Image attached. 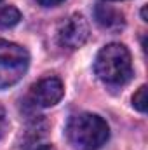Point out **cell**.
<instances>
[{
	"label": "cell",
	"instance_id": "6da1fadb",
	"mask_svg": "<svg viewBox=\"0 0 148 150\" xmlns=\"http://www.w3.org/2000/svg\"><path fill=\"white\" fill-rule=\"evenodd\" d=\"M66 136L70 143L78 150H98L101 149L108 136V124L94 113H80L68 120Z\"/></svg>",
	"mask_w": 148,
	"mask_h": 150
},
{
	"label": "cell",
	"instance_id": "7a4b0ae2",
	"mask_svg": "<svg viewBox=\"0 0 148 150\" xmlns=\"http://www.w3.org/2000/svg\"><path fill=\"white\" fill-rule=\"evenodd\" d=\"M94 72L99 80L110 86H122L132 75L131 54L122 44H108L105 45L94 61Z\"/></svg>",
	"mask_w": 148,
	"mask_h": 150
},
{
	"label": "cell",
	"instance_id": "3957f363",
	"mask_svg": "<svg viewBox=\"0 0 148 150\" xmlns=\"http://www.w3.org/2000/svg\"><path fill=\"white\" fill-rule=\"evenodd\" d=\"M28 51L18 44L0 38V89L14 86L28 70Z\"/></svg>",
	"mask_w": 148,
	"mask_h": 150
},
{
	"label": "cell",
	"instance_id": "277c9868",
	"mask_svg": "<svg viewBox=\"0 0 148 150\" xmlns=\"http://www.w3.org/2000/svg\"><path fill=\"white\" fill-rule=\"evenodd\" d=\"M89 23L82 14H72L70 18L63 19L58 26V40L63 47L68 49H77L84 45L89 38Z\"/></svg>",
	"mask_w": 148,
	"mask_h": 150
},
{
	"label": "cell",
	"instance_id": "5b68a950",
	"mask_svg": "<svg viewBox=\"0 0 148 150\" xmlns=\"http://www.w3.org/2000/svg\"><path fill=\"white\" fill-rule=\"evenodd\" d=\"M65 94L63 82L56 77H47L32 86L30 98L38 107H54Z\"/></svg>",
	"mask_w": 148,
	"mask_h": 150
},
{
	"label": "cell",
	"instance_id": "8992f818",
	"mask_svg": "<svg viewBox=\"0 0 148 150\" xmlns=\"http://www.w3.org/2000/svg\"><path fill=\"white\" fill-rule=\"evenodd\" d=\"M94 18L98 21L99 26L103 28H108V30H115V28H120L124 25V16L115 11L110 5H105V4H98L96 9H94Z\"/></svg>",
	"mask_w": 148,
	"mask_h": 150
},
{
	"label": "cell",
	"instance_id": "52a82bcc",
	"mask_svg": "<svg viewBox=\"0 0 148 150\" xmlns=\"http://www.w3.org/2000/svg\"><path fill=\"white\" fill-rule=\"evenodd\" d=\"M19 19H21V12L14 5L0 7V26L2 28H11V26L18 25Z\"/></svg>",
	"mask_w": 148,
	"mask_h": 150
},
{
	"label": "cell",
	"instance_id": "ba28073f",
	"mask_svg": "<svg viewBox=\"0 0 148 150\" xmlns=\"http://www.w3.org/2000/svg\"><path fill=\"white\" fill-rule=\"evenodd\" d=\"M132 107L138 110V112L145 113L148 108V98H147V86H141L136 93H134V96H132Z\"/></svg>",
	"mask_w": 148,
	"mask_h": 150
},
{
	"label": "cell",
	"instance_id": "9c48e42d",
	"mask_svg": "<svg viewBox=\"0 0 148 150\" xmlns=\"http://www.w3.org/2000/svg\"><path fill=\"white\" fill-rule=\"evenodd\" d=\"M7 127H9V122H7V115H5V110H4V107H0V138L5 134Z\"/></svg>",
	"mask_w": 148,
	"mask_h": 150
},
{
	"label": "cell",
	"instance_id": "30bf717a",
	"mask_svg": "<svg viewBox=\"0 0 148 150\" xmlns=\"http://www.w3.org/2000/svg\"><path fill=\"white\" fill-rule=\"evenodd\" d=\"M37 2L40 5H44V7H54V5H59L65 0H37Z\"/></svg>",
	"mask_w": 148,
	"mask_h": 150
},
{
	"label": "cell",
	"instance_id": "8fae6325",
	"mask_svg": "<svg viewBox=\"0 0 148 150\" xmlns=\"http://www.w3.org/2000/svg\"><path fill=\"white\" fill-rule=\"evenodd\" d=\"M30 150H54V149H52V145H49V143H38L35 147H32Z\"/></svg>",
	"mask_w": 148,
	"mask_h": 150
},
{
	"label": "cell",
	"instance_id": "7c38bea8",
	"mask_svg": "<svg viewBox=\"0 0 148 150\" xmlns=\"http://www.w3.org/2000/svg\"><path fill=\"white\" fill-rule=\"evenodd\" d=\"M141 16H143V21H147V7H143V11H141Z\"/></svg>",
	"mask_w": 148,
	"mask_h": 150
},
{
	"label": "cell",
	"instance_id": "4fadbf2b",
	"mask_svg": "<svg viewBox=\"0 0 148 150\" xmlns=\"http://www.w3.org/2000/svg\"><path fill=\"white\" fill-rule=\"evenodd\" d=\"M2 4H4V0H0V7H2Z\"/></svg>",
	"mask_w": 148,
	"mask_h": 150
},
{
	"label": "cell",
	"instance_id": "5bb4252c",
	"mask_svg": "<svg viewBox=\"0 0 148 150\" xmlns=\"http://www.w3.org/2000/svg\"><path fill=\"white\" fill-rule=\"evenodd\" d=\"M110 2H113V0H110Z\"/></svg>",
	"mask_w": 148,
	"mask_h": 150
}]
</instances>
